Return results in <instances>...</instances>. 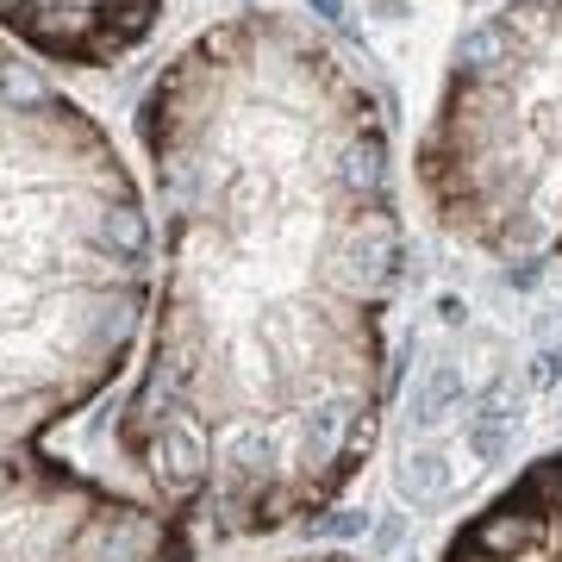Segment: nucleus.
<instances>
[{
    "label": "nucleus",
    "mask_w": 562,
    "mask_h": 562,
    "mask_svg": "<svg viewBox=\"0 0 562 562\" xmlns=\"http://www.w3.org/2000/svg\"><path fill=\"white\" fill-rule=\"evenodd\" d=\"M157 206V331L125 457L220 538L344 494L375 443L401 194L382 94L281 7L201 25L138 101Z\"/></svg>",
    "instance_id": "f257e3e1"
},
{
    "label": "nucleus",
    "mask_w": 562,
    "mask_h": 562,
    "mask_svg": "<svg viewBox=\"0 0 562 562\" xmlns=\"http://www.w3.org/2000/svg\"><path fill=\"white\" fill-rule=\"evenodd\" d=\"M150 213L125 157L44 76L0 113V562H188L181 513L44 457L120 375L144 319Z\"/></svg>",
    "instance_id": "f03ea898"
},
{
    "label": "nucleus",
    "mask_w": 562,
    "mask_h": 562,
    "mask_svg": "<svg viewBox=\"0 0 562 562\" xmlns=\"http://www.w3.org/2000/svg\"><path fill=\"white\" fill-rule=\"evenodd\" d=\"M413 169L450 238L562 257V0H506L450 50Z\"/></svg>",
    "instance_id": "7ed1b4c3"
},
{
    "label": "nucleus",
    "mask_w": 562,
    "mask_h": 562,
    "mask_svg": "<svg viewBox=\"0 0 562 562\" xmlns=\"http://www.w3.org/2000/svg\"><path fill=\"white\" fill-rule=\"evenodd\" d=\"M169 0H0V32L63 69H106L157 32Z\"/></svg>",
    "instance_id": "20e7f679"
},
{
    "label": "nucleus",
    "mask_w": 562,
    "mask_h": 562,
    "mask_svg": "<svg viewBox=\"0 0 562 562\" xmlns=\"http://www.w3.org/2000/svg\"><path fill=\"white\" fill-rule=\"evenodd\" d=\"M443 562H562V450L538 457L462 525Z\"/></svg>",
    "instance_id": "39448f33"
},
{
    "label": "nucleus",
    "mask_w": 562,
    "mask_h": 562,
    "mask_svg": "<svg viewBox=\"0 0 562 562\" xmlns=\"http://www.w3.org/2000/svg\"><path fill=\"white\" fill-rule=\"evenodd\" d=\"M38 81H44L38 69H32V63H20V57H13V44L0 38V113H7V106H20Z\"/></svg>",
    "instance_id": "423d86ee"
},
{
    "label": "nucleus",
    "mask_w": 562,
    "mask_h": 562,
    "mask_svg": "<svg viewBox=\"0 0 562 562\" xmlns=\"http://www.w3.org/2000/svg\"><path fill=\"white\" fill-rule=\"evenodd\" d=\"M294 562H357V557H294Z\"/></svg>",
    "instance_id": "0eeeda50"
}]
</instances>
